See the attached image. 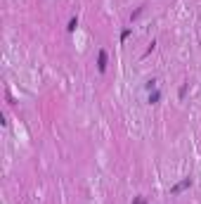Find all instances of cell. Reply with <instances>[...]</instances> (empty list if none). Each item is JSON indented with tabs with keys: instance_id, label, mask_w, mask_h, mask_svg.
I'll list each match as a JSON object with an SVG mask.
<instances>
[{
	"instance_id": "obj_1",
	"label": "cell",
	"mask_w": 201,
	"mask_h": 204,
	"mask_svg": "<svg viewBox=\"0 0 201 204\" xmlns=\"http://www.w3.org/2000/svg\"><path fill=\"white\" fill-rule=\"evenodd\" d=\"M189 185H192V178H185V180H182V183H178V185H175V188L170 190V192H173V195H178V192H182L185 188H189Z\"/></svg>"
},
{
	"instance_id": "obj_2",
	"label": "cell",
	"mask_w": 201,
	"mask_h": 204,
	"mask_svg": "<svg viewBox=\"0 0 201 204\" xmlns=\"http://www.w3.org/2000/svg\"><path fill=\"white\" fill-rule=\"evenodd\" d=\"M97 69H100V71L106 69V52H104V50H100V57H97Z\"/></svg>"
},
{
	"instance_id": "obj_3",
	"label": "cell",
	"mask_w": 201,
	"mask_h": 204,
	"mask_svg": "<svg viewBox=\"0 0 201 204\" xmlns=\"http://www.w3.org/2000/svg\"><path fill=\"white\" fill-rule=\"evenodd\" d=\"M159 100H161V93H159V90H154L152 95H149V102H152V105H156Z\"/></svg>"
},
{
	"instance_id": "obj_4",
	"label": "cell",
	"mask_w": 201,
	"mask_h": 204,
	"mask_svg": "<svg viewBox=\"0 0 201 204\" xmlns=\"http://www.w3.org/2000/svg\"><path fill=\"white\" fill-rule=\"evenodd\" d=\"M76 26H78V19H76V17H74V19H71V22H69V26H66V29H69V31H76Z\"/></svg>"
},
{
	"instance_id": "obj_5",
	"label": "cell",
	"mask_w": 201,
	"mask_h": 204,
	"mask_svg": "<svg viewBox=\"0 0 201 204\" xmlns=\"http://www.w3.org/2000/svg\"><path fill=\"white\" fill-rule=\"evenodd\" d=\"M135 204H147V199H144V197H137V199H135Z\"/></svg>"
}]
</instances>
